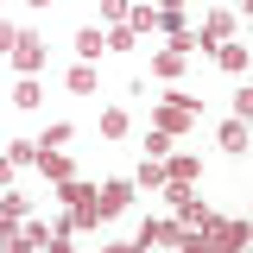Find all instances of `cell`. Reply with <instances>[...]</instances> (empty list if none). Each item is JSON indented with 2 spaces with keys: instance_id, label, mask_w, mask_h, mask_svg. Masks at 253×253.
Instances as JSON below:
<instances>
[{
  "instance_id": "7a4b0ae2",
  "label": "cell",
  "mask_w": 253,
  "mask_h": 253,
  "mask_svg": "<svg viewBox=\"0 0 253 253\" xmlns=\"http://www.w3.org/2000/svg\"><path fill=\"white\" fill-rule=\"evenodd\" d=\"M6 63H13L19 76H38V70L51 63V44H44L38 32H19V38H13V51H6Z\"/></svg>"
},
{
  "instance_id": "8992f818",
  "label": "cell",
  "mask_w": 253,
  "mask_h": 253,
  "mask_svg": "<svg viewBox=\"0 0 253 253\" xmlns=\"http://www.w3.org/2000/svg\"><path fill=\"white\" fill-rule=\"evenodd\" d=\"M32 165H38V171H44L51 184H63V177H76V165H70V158L57 152V146H38V158H32Z\"/></svg>"
},
{
  "instance_id": "3957f363",
  "label": "cell",
  "mask_w": 253,
  "mask_h": 253,
  "mask_svg": "<svg viewBox=\"0 0 253 253\" xmlns=\"http://www.w3.org/2000/svg\"><path fill=\"white\" fill-rule=\"evenodd\" d=\"M126 203H133V177H108V184L95 190V221H108V215H121Z\"/></svg>"
},
{
  "instance_id": "d6986e66",
  "label": "cell",
  "mask_w": 253,
  "mask_h": 253,
  "mask_svg": "<svg viewBox=\"0 0 253 253\" xmlns=\"http://www.w3.org/2000/svg\"><path fill=\"white\" fill-rule=\"evenodd\" d=\"M101 13H108V19L121 26V19H126V0H101Z\"/></svg>"
},
{
  "instance_id": "30bf717a",
  "label": "cell",
  "mask_w": 253,
  "mask_h": 253,
  "mask_svg": "<svg viewBox=\"0 0 253 253\" xmlns=\"http://www.w3.org/2000/svg\"><path fill=\"white\" fill-rule=\"evenodd\" d=\"M133 190H165V158H146L133 171Z\"/></svg>"
},
{
  "instance_id": "ac0fdd59",
  "label": "cell",
  "mask_w": 253,
  "mask_h": 253,
  "mask_svg": "<svg viewBox=\"0 0 253 253\" xmlns=\"http://www.w3.org/2000/svg\"><path fill=\"white\" fill-rule=\"evenodd\" d=\"M0 247H19V228H13V215L0 209Z\"/></svg>"
},
{
  "instance_id": "ffe728a7",
  "label": "cell",
  "mask_w": 253,
  "mask_h": 253,
  "mask_svg": "<svg viewBox=\"0 0 253 253\" xmlns=\"http://www.w3.org/2000/svg\"><path fill=\"white\" fill-rule=\"evenodd\" d=\"M13 38H19V26H6V19H0V57L13 51Z\"/></svg>"
},
{
  "instance_id": "277c9868",
  "label": "cell",
  "mask_w": 253,
  "mask_h": 253,
  "mask_svg": "<svg viewBox=\"0 0 253 253\" xmlns=\"http://www.w3.org/2000/svg\"><path fill=\"white\" fill-rule=\"evenodd\" d=\"M139 247H190L184 221H139Z\"/></svg>"
},
{
  "instance_id": "7c38bea8",
  "label": "cell",
  "mask_w": 253,
  "mask_h": 253,
  "mask_svg": "<svg viewBox=\"0 0 253 253\" xmlns=\"http://www.w3.org/2000/svg\"><path fill=\"white\" fill-rule=\"evenodd\" d=\"M221 152H247V121H228V126H221Z\"/></svg>"
},
{
  "instance_id": "2e32d148",
  "label": "cell",
  "mask_w": 253,
  "mask_h": 253,
  "mask_svg": "<svg viewBox=\"0 0 253 253\" xmlns=\"http://www.w3.org/2000/svg\"><path fill=\"white\" fill-rule=\"evenodd\" d=\"M165 152H171V133H158V126H152V133H146V158H165Z\"/></svg>"
},
{
  "instance_id": "e0dca14e",
  "label": "cell",
  "mask_w": 253,
  "mask_h": 253,
  "mask_svg": "<svg viewBox=\"0 0 253 253\" xmlns=\"http://www.w3.org/2000/svg\"><path fill=\"white\" fill-rule=\"evenodd\" d=\"M70 133H76V126L57 121V126H44V139H38V146H70Z\"/></svg>"
},
{
  "instance_id": "7402d4cb",
  "label": "cell",
  "mask_w": 253,
  "mask_h": 253,
  "mask_svg": "<svg viewBox=\"0 0 253 253\" xmlns=\"http://www.w3.org/2000/svg\"><path fill=\"white\" fill-rule=\"evenodd\" d=\"M26 6H32V13H44V6H51V0H26Z\"/></svg>"
},
{
  "instance_id": "9a60e30c",
  "label": "cell",
  "mask_w": 253,
  "mask_h": 253,
  "mask_svg": "<svg viewBox=\"0 0 253 253\" xmlns=\"http://www.w3.org/2000/svg\"><path fill=\"white\" fill-rule=\"evenodd\" d=\"M133 38H139L133 26H114V32H108V51H133Z\"/></svg>"
},
{
  "instance_id": "9c48e42d",
  "label": "cell",
  "mask_w": 253,
  "mask_h": 253,
  "mask_svg": "<svg viewBox=\"0 0 253 253\" xmlns=\"http://www.w3.org/2000/svg\"><path fill=\"white\" fill-rule=\"evenodd\" d=\"M63 83H70V95H95V89H101V76H95V63H83V57H76V70H70Z\"/></svg>"
},
{
  "instance_id": "6da1fadb",
  "label": "cell",
  "mask_w": 253,
  "mask_h": 253,
  "mask_svg": "<svg viewBox=\"0 0 253 253\" xmlns=\"http://www.w3.org/2000/svg\"><path fill=\"white\" fill-rule=\"evenodd\" d=\"M196 114H203V101H196V95H184V89H171V95H165V101L152 108V126L177 139V133H184V126L196 121Z\"/></svg>"
},
{
  "instance_id": "44dd1931",
  "label": "cell",
  "mask_w": 253,
  "mask_h": 253,
  "mask_svg": "<svg viewBox=\"0 0 253 253\" xmlns=\"http://www.w3.org/2000/svg\"><path fill=\"white\" fill-rule=\"evenodd\" d=\"M13 171H19V165H13V158H6V152H0V190H6V184H13Z\"/></svg>"
},
{
  "instance_id": "5bb4252c",
  "label": "cell",
  "mask_w": 253,
  "mask_h": 253,
  "mask_svg": "<svg viewBox=\"0 0 253 253\" xmlns=\"http://www.w3.org/2000/svg\"><path fill=\"white\" fill-rule=\"evenodd\" d=\"M0 209H6V215H13V221H26V209H32V203H26V196H19V190H13V184H6V190H0Z\"/></svg>"
},
{
  "instance_id": "4fadbf2b",
  "label": "cell",
  "mask_w": 253,
  "mask_h": 253,
  "mask_svg": "<svg viewBox=\"0 0 253 253\" xmlns=\"http://www.w3.org/2000/svg\"><path fill=\"white\" fill-rule=\"evenodd\" d=\"M126 133V108H101V139H121Z\"/></svg>"
},
{
  "instance_id": "8fae6325",
  "label": "cell",
  "mask_w": 253,
  "mask_h": 253,
  "mask_svg": "<svg viewBox=\"0 0 253 253\" xmlns=\"http://www.w3.org/2000/svg\"><path fill=\"white\" fill-rule=\"evenodd\" d=\"M38 101H44V89H38V76H19V83H13V108H38Z\"/></svg>"
},
{
  "instance_id": "52a82bcc",
  "label": "cell",
  "mask_w": 253,
  "mask_h": 253,
  "mask_svg": "<svg viewBox=\"0 0 253 253\" xmlns=\"http://www.w3.org/2000/svg\"><path fill=\"white\" fill-rule=\"evenodd\" d=\"M209 57H215L221 70H228V76H241V70H247V44H241V38H221V44L209 51Z\"/></svg>"
},
{
  "instance_id": "5b68a950",
  "label": "cell",
  "mask_w": 253,
  "mask_h": 253,
  "mask_svg": "<svg viewBox=\"0 0 253 253\" xmlns=\"http://www.w3.org/2000/svg\"><path fill=\"white\" fill-rule=\"evenodd\" d=\"M184 63H190V32L171 38L165 51H152V76H184Z\"/></svg>"
},
{
  "instance_id": "ba28073f",
  "label": "cell",
  "mask_w": 253,
  "mask_h": 253,
  "mask_svg": "<svg viewBox=\"0 0 253 253\" xmlns=\"http://www.w3.org/2000/svg\"><path fill=\"white\" fill-rule=\"evenodd\" d=\"M101 51H108V32H95V26L76 32V57H83V63H101Z\"/></svg>"
}]
</instances>
